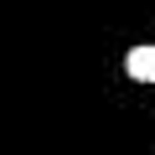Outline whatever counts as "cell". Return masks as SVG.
<instances>
[{"instance_id":"1","label":"cell","mask_w":155,"mask_h":155,"mask_svg":"<svg viewBox=\"0 0 155 155\" xmlns=\"http://www.w3.org/2000/svg\"><path fill=\"white\" fill-rule=\"evenodd\" d=\"M124 78H129V83L155 88V41H140V47L124 52Z\"/></svg>"}]
</instances>
